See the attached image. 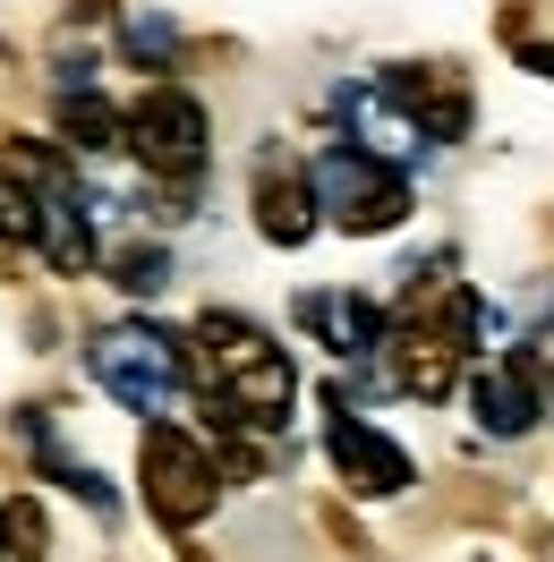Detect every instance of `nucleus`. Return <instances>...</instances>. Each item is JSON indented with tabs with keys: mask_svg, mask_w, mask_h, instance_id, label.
Returning a JSON list of instances; mask_svg holds the SVG:
<instances>
[{
	"mask_svg": "<svg viewBox=\"0 0 554 562\" xmlns=\"http://www.w3.org/2000/svg\"><path fill=\"white\" fill-rule=\"evenodd\" d=\"M299 324H308L333 358H367L384 341V307L350 299V290H315V299H299Z\"/></svg>",
	"mask_w": 554,
	"mask_h": 562,
	"instance_id": "1a4fd4ad",
	"label": "nucleus"
},
{
	"mask_svg": "<svg viewBox=\"0 0 554 562\" xmlns=\"http://www.w3.org/2000/svg\"><path fill=\"white\" fill-rule=\"evenodd\" d=\"M86 367H95V384H103L111 401H129L145 418H171L179 401H188V341H171L163 324H145V316L103 324V333L86 341Z\"/></svg>",
	"mask_w": 554,
	"mask_h": 562,
	"instance_id": "f03ea898",
	"label": "nucleus"
},
{
	"mask_svg": "<svg viewBox=\"0 0 554 562\" xmlns=\"http://www.w3.org/2000/svg\"><path fill=\"white\" fill-rule=\"evenodd\" d=\"M469 409H478L486 435H529V426L546 418V384H538L529 358H495V367L469 375Z\"/></svg>",
	"mask_w": 554,
	"mask_h": 562,
	"instance_id": "6e6552de",
	"label": "nucleus"
},
{
	"mask_svg": "<svg viewBox=\"0 0 554 562\" xmlns=\"http://www.w3.org/2000/svg\"><path fill=\"white\" fill-rule=\"evenodd\" d=\"M60 120H69V137L86 145V154H103V145H120V120H111L103 103H69Z\"/></svg>",
	"mask_w": 554,
	"mask_h": 562,
	"instance_id": "4468645a",
	"label": "nucleus"
},
{
	"mask_svg": "<svg viewBox=\"0 0 554 562\" xmlns=\"http://www.w3.org/2000/svg\"><path fill=\"white\" fill-rule=\"evenodd\" d=\"M308 188H315V213H333L358 239H367V231H392V222L410 213V179L392 171L384 154H367V145H333L308 171Z\"/></svg>",
	"mask_w": 554,
	"mask_h": 562,
	"instance_id": "20e7f679",
	"label": "nucleus"
},
{
	"mask_svg": "<svg viewBox=\"0 0 554 562\" xmlns=\"http://www.w3.org/2000/svg\"><path fill=\"white\" fill-rule=\"evenodd\" d=\"M120 145L137 154L154 179H197L206 171V103L188 94V86H145L137 103H129V120H120Z\"/></svg>",
	"mask_w": 554,
	"mask_h": 562,
	"instance_id": "39448f33",
	"label": "nucleus"
},
{
	"mask_svg": "<svg viewBox=\"0 0 554 562\" xmlns=\"http://www.w3.org/2000/svg\"><path fill=\"white\" fill-rule=\"evenodd\" d=\"M137 477H145V512H154L163 528H197V520H213V503H222V460H213L188 426H171V418L145 426Z\"/></svg>",
	"mask_w": 554,
	"mask_h": 562,
	"instance_id": "7ed1b4c3",
	"label": "nucleus"
},
{
	"mask_svg": "<svg viewBox=\"0 0 554 562\" xmlns=\"http://www.w3.org/2000/svg\"><path fill=\"white\" fill-rule=\"evenodd\" d=\"M188 384H206L222 418L281 426L290 401H299V367H290V350H281L265 324L213 307V316H197V333H188Z\"/></svg>",
	"mask_w": 554,
	"mask_h": 562,
	"instance_id": "f257e3e1",
	"label": "nucleus"
},
{
	"mask_svg": "<svg viewBox=\"0 0 554 562\" xmlns=\"http://www.w3.org/2000/svg\"><path fill=\"white\" fill-rule=\"evenodd\" d=\"M0 546H9V562H43L52 528H43L35 503H0Z\"/></svg>",
	"mask_w": 554,
	"mask_h": 562,
	"instance_id": "ddd939ff",
	"label": "nucleus"
},
{
	"mask_svg": "<svg viewBox=\"0 0 554 562\" xmlns=\"http://www.w3.org/2000/svg\"><path fill=\"white\" fill-rule=\"evenodd\" d=\"M324 452H333V469H342L358 494H401L410 486V452H401L392 435H376L367 418H350V409L324 418Z\"/></svg>",
	"mask_w": 554,
	"mask_h": 562,
	"instance_id": "0eeeda50",
	"label": "nucleus"
},
{
	"mask_svg": "<svg viewBox=\"0 0 554 562\" xmlns=\"http://www.w3.org/2000/svg\"><path fill=\"white\" fill-rule=\"evenodd\" d=\"M392 94H401V111H410L418 137H452V128L469 120V94H461L444 69H401V77H392Z\"/></svg>",
	"mask_w": 554,
	"mask_h": 562,
	"instance_id": "9b49d317",
	"label": "nucleus"
},
{
	"mask_svg": "<svg viewBox=\"0 0 554 562\" xmlns=\"http://www.w3.org/2000/svg\"><path fill=\"white\" fill-rule=\"evenodd\" d=\"M0 239L35 247V179L26 171H0Z\"/></svg>",
	"mask_w": 554,
	"mask_h": 562,
	"instance_id": "f8f14e48",
	"label": "nucleus"
},
{
	"mask_svg": "<svg viewBox=\"0 0 554 562\" xmlns=\"http://www.w3.org/2000/svg\"><path fill=\"white\" fill-rule=\"evenodd\" d=\"M461 350H469V307L452 299L444 316H410L392 333V384L410 401H444L461 384Z\"/></svg>",
	"mask_w": 554,
	"mask_h": 562,
	"instance_id": "423d86ee",
	"label": "nucleus"
},
{
	"mask_svg": "<svg viewBox=\"0 0 554 562\" xmlns=\"http://www.w3.org/2000/svg\"><path fill=\"white\" fill-rule=\"evenodd\" d=\"M256 222H265V239L274 247H299L315 231V188H308V171H265L256 179Z\"/></svg>",
	"mask_w": 554,
	"mask_h": 562,
	"instance_id": "9d476101",
	"label": "nucleus"
},
{
	"mask_svg": "<svg viewBox=\"0 0 554 562\" xmlns=\"http://www.w3.org/2000/svg\"><path fill=\"white\" fill-rule=\"evenodd\" d=\"M111 273H120V290H163V273H171V265H163L154 247H129V256H111Z\"/></svg>",
	"mask_w": 554,
	"mask_h": 562,
	"instance_id": "2eb2a0df",
	"label": "nucleus"
}]
</instances>
